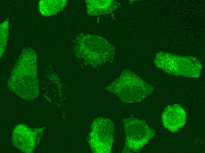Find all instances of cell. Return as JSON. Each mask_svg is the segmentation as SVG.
Instances as JSON below:
<instances>
[{"label":"cell","instance_id":"cell-1","mask_svg":"<svg viewBox=\"0 0 205 153\" xmlns=\"http://www.w3.org/2000/svg\"><path fill=\"white\" fill-rule=\"evenodd\" d=\"M125 103L138 102L150 95L153 87L131 70L124 69L121 75L106 88Z\"/></svg>","mask_w":205,"mask_h":153},{"label":"cell","instance_id":"cell-2","mask_svg":"<svg viewBox=\"0 0 205 153\" xmlns=\"http://www.w3.org/2000/svg\"><path fill=\"white\" fill-rule=\"evenodd\" d=\"M154 62L156 67L168 74L188 78L199 77L202 68L200 62L194 57L164 52L156 54Z\"/></svg>","mask_w":205,"mask_h":153},{"label":"cell","instance_id":"cell-3","mask_svg":"<svg viewBox=\"0 0 205 153\" xmlns=\"http://www.w3.org/2000/svg\"><path fill=\"white\" fill-rule=\"evenodd\" d=\"M123 121L126 140L122 153L138 152L153 137L155 132L143 120L131 117Z\"/></svg>","mask_w":205,"mask_h":153},{"label":"cell","instance_id":"cell-4","mask_svg":"<svg viewBox=\"0 0 205 153\" xmlns=\"http://www.w3.org/2000/svg\"><path fill=\"white\" fill-rule=\"evenodd\" d=\"M115 127L110 119L98 117L94 119L89 134V141L93 153H109L114 140Z\"/></svg>","mask_w":205,"mask_h":153},{"label":"cell","instance_id":"cell-5","mask_svg":"<svg viewBox=\"0 0 205 153\" xmlns=\"http://www.w3.org/2000/svg\"><path fill=\"white\" fill-rule=\"evenodd\" d=\"M77 38L91 48L89 51L91 54V57L97 64L108 60L113 55L114 50L112 46L102 37L85 34L79 35Z\"/></svg>","mask_w":205,"mask_h":153},{"label":"cell","instance_id":"cell-6","mask_svg":"<svg viewBox=\"0 0 205 153\" xmlns=\"http://www.w3.org/2000/svg\"><path fill=\"white\" fill-rule=\"evenodd\" d=\"M42 132L41 128L32 129L24 124H19L13 131L12 142L22 152L32 153L35 147L37 136Z\"/></svg>","mask_w":205,"mask_h":153},{"label":"cell","instance_id":"cell-7","mask_svg":"<svg viewBox=\"0 0 205 153\" xmlns=\"http://www.w3.org/2000/svg\"><path fill=\"white\" fill-rule=\"evenodd\" d=\"M164 127L175 133L185 125L186 120V113L181 106L178 104L170 105L166 107L161 114Z\"/></svg>","mask_w":205,"mask_h":153},{"label":"cell","instance_id":"cell-8","mask_svg":"<svg viewBox=\"0 0 205 153\" xmlns=\"http://www.w3.org/2000/svg\"><path fill=\"white\" fill-rule=\"evenodd\" d=\"M85 2L87 13L92 16L110 13L117 6L116 2L114 0H87Z\"/></svg>","mask_w":205,"mask_h":153},{"label":"cell","instance_id":"cell-9","mask_svg":"<svg viewBox=\"0 0 205 153\" xmlns=\"http://www.w3.org/2000/svg\"><path fill=\"white\" fill-rule=\"evenodd\" d=\"M67 3L66 0H41L39 2V11L43 16L54 15L62 10Z\"/></svg>","mask_w":205,"mask_h":153},{"label":"cell","instance_id":"cell-10","mask_svg":"<svg viewBox=\"0 0 205 153\" xmlns=\"http://www.w3.org/2000/svg\"><path fill=\"white\" fill-rule=\"evenodd\" d=\"M9 19H7L0 24V55L5 50L9 36Z\"/></svg>","mask_w":205,"mask_h":153}]
</instances>
